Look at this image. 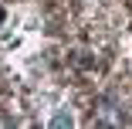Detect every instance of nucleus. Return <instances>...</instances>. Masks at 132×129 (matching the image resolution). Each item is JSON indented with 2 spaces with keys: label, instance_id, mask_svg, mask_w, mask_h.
Wrapping results in <instances>:
<instances>
[{
  "label": "nucleus",
  "instance_id": "obj_1",
  "mask_svg": "<svg viewBox=\"0 0 132 129\" xmlns=\"http://www.w3.org/2000/svg\"><path fill=\"white\" fill-rule=\"evenodd\" d=\"M47 126H51V129H68V126H75V116H71V109H68V105H61L54 116L47 119Z\"/></svg>",
  "mask_w": 132,
  "mask_h": 129
}]
</instances>
